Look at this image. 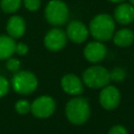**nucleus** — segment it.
Listing matches in <instances>:
<instances>
[{
  "label": "nucleus",
  "mask_w": 134,
  "mask_h": 134,
  "mask_svg": "<svg viewBox=\"0 0 134 134\" xmlns=\"http://www.w3.org/2000/svg\"><path fill=\"white\" fill-rule=\"evenodd\" d=\"M115 24L113 18L108 14H99L95 16L90 22V32L94 39L104 42L113 37Z\"/></svg>",
  "instance_id": "obj_1"
},
{
  "label": "nucleus",
  "mask_w": 134,
  "mask_h": 134,
  "mask_svg": "<svg viewBox=\"0 0 134 134\" xmlns=\"http://www.w3.org/2000/svg\"><path fill=\"white\" fill-rule=\"evenodd\" d=\"M66 116L73 125L85 124L90 116V106L85 97L77 96L70 99L66 105Z\"/></svg>",
  "instance_id": "obj_2"
},
{
  "label": "nucleus",
  "mask_w": 134,
  "mask_h": 134,
  "mask_svg": "<svg viewBox=\"0 0 134 134\" xmlns=\"http://www.w3.org/2000/svg\"><path fill=\"white\" fill-rule=\"evenodd\" d=\"M111 81L110 71L102 66H92L87 68L83 73V82L92 89L103 88Z\"/></svg>",
  "instance_id": "obj_3"
},
{
  "label": "nucleus",
  "mask_w": 134,
  "mask_h": 134,
  "mask_svg": "<svg viewBox=\"0 0 134 134\" xmlns=\"http://www.w3.org/2000/svg\"><path fill=\"white\" fill-rule=\"evenodd\" d=\"M14 90L19 94H29L38 87V79L29 71H18L12 79Z\"/></svg>",
  "instance_id": "obj_4"
},
{
  "label": "nucleus",
  "mask_w": 134,
  "mask_h": 134,
  "mask_svg": "<svg viewBox=\"0 0 134 134\" xmlns=\"http://www.w3.org/2000/svg\"><path fill=\"white\" fill-rule=\"evenodd\" d=\"M46 20L52 25H62L68 20V8L61 0H51L45 8Z\"/></svg>",
  "instance_id": "obj_5"
},
{
  "label": "nucleus",
  "mask_w": 134,
  "mask_h": 134,
  "mask_svg": "<svg viewBox=\"0 0 134 134\" xmlns=\"http://www.w3.org/2000/svg\"><path fill=\"white\" fill-rule=\"evenodd\" d=\"M55 110V102L51 96L42 95L37 97L30 105V111L35 117L47 118L53 114Z\"/></svg>",
  "instance_id": "obj_6"
},
{
  "label": "nucleus",
  "mask_w": 134,
  "mask_h": 134,
  "mask_svg": "<svg viewBox=\"0 0 134 134\" xmlns=\"http://www.w3.org/2000/svg\"><path fill=\"white\" fill-rule=\"evenodd\" d=\"M119 102L120 93L116 87L112 85H107L103 87V90L99 93V103L104 109L113 110L119 105Z\"/></svg>",
  "instance_id": "obj_7"
},
{
  "label": "nucleus",
  "mask_w": 134,
  "mask_h": 134,
  "mask_svg": "<svg viewBox=\"0 0 134 134\" xmlns=\"http://www.w3.org/2000/svg\"><path fill=\"white\" fill-rule=\"evenodd\" d=\"M66 41H67L66 34L59 28L50 29L44 37V45L46 46L47 49L51 51L61 50L66 45Z\"/></svg>",
  "instance_id": "obj_8"
},
{
  "label": "nucleus",
  "mask_w": 134,
  "mask_h": 134,
  "mask_svg": "<svg viewBox=\"0 0 134 134\" xmlns=\"http://www.w3.org/2000/svg\"><path fill=\"white\" fill-rule=\"evenodd\" d=\"M106 52H107V48L100 41L90 42L86 45L84 49V55L86 60L91 63L100 62L105 58Z\"/></svg>",
  "instance_id": "obj_9"
},
{
  "label": "nucleus",
  "mask_w": 134,
  "mask_h": 134,
  "mask_svg": "<svg viewBox=\"0 0 134 134\" xmlns=\"http://www.w3.org/2000/svg\"><path fill=\"white\" fill-rule=\"evenodd\" d=\"M66 36L74 43H83L88 37V29L84 23L74 20L68 24Z\"/></svg>",
  "instance_id": "obj_10"
},
{
  "label": "nucleus",
  "mask_w": 134,
  "mask_h": 134,
  "mask_svg": "<svg viewBox=\"0 0 134 134\" xmlns=\"http://www.w3.org/2000/svg\"><path fill=\"white\" fill-rule=\"evenodd\" d=\"M61 86L66 93L71 95H80L81 93H83L84 90L83 83L80 77L72 73H68L62 77Z\"/></svg>",
  "instance_id": "obj_11"
},
{
  "label": "nucleus",
  "mask_w": 134,
  "mask_h": 134,
  "mask_svg": "<svg viewBox=\"0 0 134 134\" xmlns=\"http://www.w3.org/2000/svg\"><path fill=\"white\" fill-rule=\"evenodd\" d=\"M114 19L120 24H129L134 21V6L129 3L119 4L114 10Z\"/></svg>",
  "instance_id": "obj_12"
},
{
  "label": "nucleus",
  "mask_w": 134,
  "mask_h": 134,
  "mask_svg": "<svg viewBox=\"0 0 134 134\" xmlns=\"http://www.w3.org/2000/svg\"><path fill=\"white\" fill-rule=\"evenodd\" d=\"M6 30L9 37L14 39L21 38L25 31V22L20 16H13L6 24Z\"/></svg>",
  "instance_id": "obj_13"
},
{
  "label": "nucleus",
  "mask_w": 134,
  "mask_h": 134,
  "mask_svg": "<svg viewBox=\"0 0 134 134\" xmlns=\"http://www.w3.org/2000/svg\"><path fill=\"white\" fill-rule=\"evenodd\" d=\"M16 43L9 36H0V60L8 59L15 52Z\"/></svg>",
  "instance_id": "obj_14"
},
{
  "label": "nucleus",
  "mask_w": 134,
  "mask_h": 134,
  "mask_svg": "<svg viewBox=\"0 0 134 134\" xmlns=\"http://www.w3.org/2000/svg\"><path fill=\"white\" fill-rule=\"evenodd\" d=\"M134 41V34L132 30L128 28H124L118 30L114 37H113V42L115 45L119 47H127L130 46Z\"/></svg>",
  "instance_id": "obj_15"
},
{
  "label": "nucleus",
  "mask_w": 134,
  "mask_h": 134,
  "mask_svg": "<svg viewBox=\"0 0 134 134\" xmlns=\"http://www.w3.org/2000/svg\"><path fill=\"white\" fill-rule=\"evenodd\" d=\"M21 5V0H1L0 1V6L3 12L5 13H15L16 10L19 9Z\"/></svg>",
  "instance_id": "obj_16"
},
{
  "label": "nucleus",
  "mask_w": 134,
  "mask_h": 134,
  "mask_svg": "<svg viewBox=\"0 0 134 134\" xmlns=\"http://www.w3.org/2000/svg\"><path fill=\"white\" fill-rule=\"evenodd\" d=\"M15 109L19 114H27L30 111V104L26 99H20L16 103Z\"/></svg>",
  "instance_id": "obj_17"
},
{
  "label": "nucleus",
  "mask_w": 134,
  "mask_h": 134,
  "mask_svg": "<svg viewBox=\"0 0 134 134\" xmlns=\"http://www.w3.org/2000/svg\"><path fill=\"white\" fill-rule=\"evenodd\" d=\"M110 77H111V80L120 82L126 77V71L120 67H116L112 71H110Z\"/></svg>",
  "instance_id": "obj_18"
},
{
  "label": "nucleus",
  "mask_w": 134,
  "mask_h": 134,
  "mask_svg": "<svg viewBox=\"0 0 134 134\" xmlns=\"http://www.w3.org/2000/svg\"><path fill=\"white\" fill-rule=\"evenodd\" d=\"M6 67L9 71L12 72H17L19 70V67H20V61L18 59H15V58H8L7 62H6Z\"/></svg>",
  "instance_id": "obj_19"
},
{
  "label": "nucleus",
  "mask_w": 134,
  "mask_h": 134,
  "mask_svg": "<svg viewBox=\"0 0 134 134\" xmlns=\"http://www.w3.org/2000/svg\"><path fill=\"white\" fill-rule=\"evenodd\" d=\"M8 90H9V83H8V81L4 76L0 75V97L6 95Z\"/></svg>",
  "instance_id": "obj_20"
},
{
  "label": "nucleus",
  "mask_w": 134,
  "mask_h": 134,
  "mask_svg": "<svg viewBox=\"0 0 134 134\" xmlns=\"http://www.w3.org/2000/svg\"><path fill=\"white\" fill-rule=\"evenodd\" d=\"M23 3L28 10H32V12L37 10L41 5L40 0H23Z\"/></svg>",
  "instance_id": "obj_21"
},
{
  "label": "nucleus",
  "mask_w": 134,
  "mask_h": 134,
  "mask_svg": "<svg viewBox=\"0 0 134 134\" xmlns=\"http://www.w3.org/2000/svg\"><path fill=\"white\" fill-rule=\"evenodd\" d=\"M108 134H128V131H127V129L124 126H121V125H115V126H113L109 130Z\"/></svg>",
  "instance_id": "obj_22"
},
{
  "label": "nucleus",
  "mask_w": 134,
  "mask_h": 134,
  "mask_svg": "<svg viewBox=\"0 0 134 134\" xmlns=\"http://www.w3.org/2000/svg\"><path fill=\"white\" fill-rule=\"evenodd\" d=\"M15 52H17L19 55H25L28 52V46L24 43H18L16 44Z\"/></svg>",
  "instance_id": "obj_23"
},
{
  "label": "nucleus",
  "mask_w": 134,
  "mask_h": 134,
  "mask_svg": "<svg viewBox=\"0 0 134 134\" xmlns=\"http://www.w3.org/2000/svg\"><path fill=\"white\" fill-rule=\"evenodd\" d=\"M109 1H111V2H121L124 0H109Z\"/></svg>",
  "instance_id": "obj_24"
},
{
  "label": "nucleus",
  "mask_w": 134,
  "mask_h": 134,
  "mask_svg": "<svg viewBox=\"0 0 134 134\" xmlns=\"http://www.w3.org/2000/svg\"><path fill=\"white\" fill-rule=\"evenodd\" d=\"M130 2H131V4L134 6V0H130Z\"/></svg>",
  "instance_id": "obj_25"
}]
</instances>
